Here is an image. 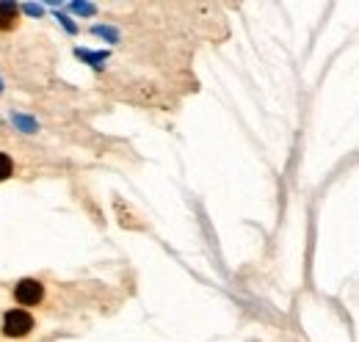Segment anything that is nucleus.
Returning <instances> with one entry per match:
<instances>
[{
    "label": "nucleus",
    "mask_w": 359,
    "mask_h": 342,
    "mask_svg": "<svg viewBox=\"0 0 359 342\" xmlns=\"http://www.w3.org/2000/svg\"><path fill=\"white\" fill-rule=\"evenodd\" d=\"M8 174H11V158L0 152V179H6Z\"/></svg>",
    "instance_id": "20e7f679"
},
{
    "label": "nucleus",
    "mask_w": 359,
    "mask_h": 342,
    "mask_svg": "<svg viewBox=\"0 0 359 342\" xmlns=\"http://www.w3.org/2000/svg\"><path fill=\"white\" fill-rule=\"evenodd\" d=\"M34 329V317L25 309H11L3 320V334L6 337H25Z\"/></svg>",
    "instance_id": "f257e3e1"
},
{
    "label": "nucleus",
    "mask_w": 359,
    "mask_h": 342,
    "mask_svg": "<svg viewBox=\"0 0 359 342\" xmlns=\"http://www.w3.org/2000/svg\"><path fill=\"white\" fill-rule=\"evenodd\" d=\"M14 25H17V6L0 3V31H11Z\"/></svg>",
    "instance_id": "7ed1b4c3"
},
{
    "label": "nucleus",
    "mask_w": 359,
    "mask_h": 342,
    "mask_svg": "<svg viewBox=\"0 0 359 342\" xmlns=\"http://www.w3.org/2000/svg\"><path fill=\"white\" fill-rule=\"evenodd\" d=\"M42 296H45V287L36 279H22L17 285V290H14V299L20 301L22 306H36L42 301Z\"/></svg>",
    "instance_id": "f03ea898"
}]
</instances>
